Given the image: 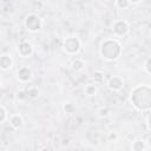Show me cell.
<instances>
[{
	"instance_id": "7a4b0ae2",
	"label": "cell",
	"mask_w": 151,
	"mask_h": 151,
	"mask_svg": "<svg viewBox=\"0 0 151 151\" xmlns=\"http://www.w3.org/2000/svg\"><path fill=\"white\" fill-rule=\"evenodd\" d=\"M123 52V46L120 41L116 38H106L101 41L99 47L100 57L106 61H117Z\"/></svg>"
},
{
	"instance_id": "d6986e66",
	"label": "cell",
	"mask_w": 151,
	"mask_h": 151,
	"mask_svg": "<svg viewBox=\"0 0 151 151\" xmlns=\"http://www.w3.org/2000/svg\"><path fill=\"white\" fill-rule=\"evenodd\" d=\"M103 77H104V73L99 70L94 71L93 72V79H94V84H99L103 81Z\"/></svg>"
},
{
	"instance_id": "7c38bea8",
	"label": "cell",
	"mask_w": 151,
	"mask_h": 151,
	"mask_svg": "<svg viewBox=\"0 0 151 151\" xmlns=\"http://www.w3.org/2000/svg\"><path fill=\"white\" fill-rule=\"evenodd\" d=\"M98 91H99V88H98L97 84H94V83H88L84 86V93L87 97H96L98 94Z\"/></svg>"
},
{
	"instance_id": "4fadbf2b",
	"label": "cell",
	"mask_w": 151,
	"mask_h": 151,
	"mask_svg": "<svg viewBox=\"0 0 151 151\" xmlns=\"http://www.w3.org/2000/svg\"><path fill=\"white\" fill-rule=\"evenodd\" d=\"M146 150V143L143 138H136L131 143V151H145Z\"/></svg>"
},
{
	"instance_id": "8992f818",
	"label": "cell",
	"mask_w": 151,
	"mask_h": 151,
	"mask_svg": "<svg viewBox=\"0 0 151 151\" xmlns=\"http://www.w3.org/2000/svg\"><path fill=\"white\" fill-rule=\"evenodd\" d=\"M17 53L21 58H29L34 53V46L28 40H21L17 46Z\"/></svg>"
},
{
	"instance_id": "2e32d148",
	"label": "cell",
	"mask_w": 151,
	"mask_h": 151,
	"mask_svg": "<svg viewBox=\"0 0 151 151\" xmlns=\"http://www.w3.org/2000/svg\"><path fill=\"white\" fill-rule=\"evenodd\" d=\"M113 5L118 8V9H127L130 7V2L129 0H116L113 2Z\"/></svg>"
},
{
	"instance_id": "5bb4252c",
	"label": "cell",
	"mask_w": 151,
	"mask_h": 151,
	"mask_svg": "<svg viewBox=\"0 0 151 151\" xmlns=\"http://www.w3.org/2000/svg\"><path fill=\"white\" fill-rule=\"evenodd\" d=\"M25 91H26L27 98H29L32 100H35L40 97V90L37 86H28L27 88H25Z\"/></svg>"
},
{
	"instance_id": "277c9868",
	"label": "cell",
	"mask_w": 151,
	"mask_h": 151,
	"mask_svg": "<svg viewBox=\"0 0 151 151\" xmlns=\"http://www.w3.org/2000/svg\"><path fill=\"white\" fill-rule=\"evenodd\" d=\"M24 26L25 28L31 33H38L42 28V19L39 14L31 12L28 13L24 19Z\"/></svg>"
},
{
	"instance_id": "9c48e42d",
	"label": "cell",
	"mask_w": 151,
	"mask_h": 151,
	"mask_svg": "<svg viewBox=\"0 0 151 151\" xmlns=\"http://www.w3.org/2000/svg\"><path fill=\"white\" fill-rule=\"evenodd\" d=\"M7 120H8L9 125H11V127L14 129V130H19V129H21L24 126V118H22V116L20 113L9 114Z\"/></svg>"
},
{
	"instance_id": "9a60e30c",
	"label": "cell",
	"mask_w": 151,
	"mask_h": 151,
	"mask_svg": "<svg viewBox=\"0 0 151 151\" xmlns=\"http://www.w3.org/2000/svg\"><path fill=\"white\" fill-rule=\"evenodd\" d=\"M63 111L65 113H67V114H72V113L76 112V106L71 101H65L63 104Z\"/></svg>"
},
{
	"instance_id": "cb8c5ba5",
	"label": "cell",
	"mask_w": 151,
	"mask_h": 151,
	"mask_svg": "<svg viewBox=\"0 0 151 151\" xmlns=\"http://www.w3.org/2000/svg\"><path fill=\"white\" fill-rule=\"evenodd\" d=\"M146 126H147V131H150V123H149V112L146 113Z\"/></svg>"
},
{
	"instance_id": "3957f363",
	"label": "cell",
	"mask_w": 151,
	"mask_h": 151,
	"mask_svg": "<svg viewBox=\"0 0 151 151\" xmlns=\"http://www.w3.org/2000/svg\"><path fill=\"white\" fill-rule=\"evenodd\" d=\"M81 46H83L81 40H80L78 37H76V35L66 37V38L63 40V44H61L63 51H64L67 55H71V57L77 55V54L80 52Z\"/></svg>"
},
{
	"instance_id": "30bf717a",
	"label": "cell",
	"mask_w": 151,
	"mask_h": 151,
	"mask_svg": "<svg viewBox=\"0 0 151 151\" xmlns=\"http://www.w3.org/2000/svg\"><path fill=\"white\" fill-rule=\"evenodd\" d=\"M13 66V58L8 53L0 54V70L1 71H8Z\"/></svg>"
},
{
	"instance_id": "5b68a950",
	"label": "cell",
	"mask_w": 151,
	"mask_h": 151,
	"mask_svg": "<svg viewBox=\"0 0 151 151\" xmlns=\"http://www.w3.org/2000/svg\"><path fill=\"white\" fill-rule=\"evenodd\" d=\"M110 31L114 38H123L130 32V22L125 19H116L111 24Z\"/></svg>"
},
{
	"instance_id": "484cf974",
	"label": "cell",
	"mask_w": 151,
	"mask_h": 151,
	"mask_svg": "<svg viewBox=\"0 0 151 151\" xmlns=\"http://www.w3.org/2000/svg\"><path fill=\"white\" fill-rule=\"evenodd\" d=\"M1 85H2V80H1V78H0V87H1Z\"/></svg>"
},
{
	"instance_id": "d4e9b609",
	"label": "cell",
	"mask_w": 151,
	"mask_h": 151,
	"mask_svg": "<svg viewBox=\"0 0 151 151\" xmlns=\"http://www.w3.org/2000/svg\"><path fill=\"white\" fill-rule=\"evenodd\" d=\"M41 151H50V149H48V147H45V149H42Z\"/></svg>"
},
{
	"instance_id": "603a6c76",
	"label": "cell",
	"mask_w": 151,
	"mask_h": 151,
	"mask_svg": "<svg viewBox=\"0 0 151 151\" xmlns=\"http://www.w3.org/2000/svg\"><path fill=\"white\" fill-rule=\"evenodd\" d=\"M129 2H130V6H132V5H139V4H142L143 1H142V0H134V1L129 0Z\"/></svg>"
},
{
	"instance_id": "ba28073f",
	"label": "cell",
	"mask_w": 151,
	"mask_h": 151,
	"mask_svg": "<svg viewBox=\"0 0 151 151\" xmlns=\"http://www.w3.org/2000/svg\"><path fill=\"white\" fill-rule=\"evenodd\" d=\"M124 79L120 77V76H112L110 77V79L107 80L106 83V86L107 88L111 91V92H119L123 90L124 87Z\"/></svg>"
},
{
	"instance_id": "ffe728a7",
	"label": "cell",
	"mask_w": 151,
	"mask_h": 151,
	"mask_svg": "<svg viewBox=\"0 0 151 151\" xmlns=\"http://www.w3.org/2000/svg\"><path fill=\"white\" fill-rule=\"evenodd\" d=\"M97 113H98V116H99L100 118H106V117L110 116L111 111H110L107 107H100V109L97 111Z\"/></svg>"
},
{
	"instance_id": "44dd1931",
	"label": "cell",
	"mask_w": 151,
	"mask_h": 151,
	"mask_svg": "<svg viewBox=\"0 0 151 151\" xmlns=\"http://www.w3.org/2000/svg\"><path fill=\"white\" fill-rule=\"evenodd\" d=\"M118 139V133L116 131H110L107 133V140L109 142H116Z\"/></svg>"
},
{
	"instance_id": "ac0fdd59",
	"label": "cell",
	"mask_w": 151,
	"mask_h": 151,
	"mask_svg": "<svg viewBox=\"0 0 151 151\" xmlns=\"http://www.w3.org/2000/svg\"><path fill=\"white\" fill-rule=\"evenodd\" d=\"M150 65H151V57H147V58L144 60V63H143V70H144V72H145L147 76H150V74H151Z\"/></svg>"
},
{
	"instance_id": "6da1fadb",
	"label": "cell",
	"mask_w": 151,
	"mask_h": 151,
	"mask_svg": "<svg viewBox=\"0 0 151 151\" xmlns=\"http://www.w3.org/2000/svg\"><path fill=\"white\" fill-rule=\"evenodd\" d=\"M130 104L134 110L139 112L147 113L151 110V87L145 84H139L134 86L129 96Z\"/></svg>"
},
{
	"instance_id": "52a82bcc",
	"label": "cell",
	"mask_w": 151,
	"mask_h": 151,
	"mask_svg": "<svg viewBox=\"0 0 151 151\" xmlns=\"http://www.w3.org/2000/svg\"><path fill=\"white\" fill-rule=\"evenodd\" d=\"M15 74H17L18 80H19L21 84H28V83L33 79V72H32V70H31L28 66H26V65L20 66V67L17 70Z\"/></svg>"
},
{
	"instance_id": "8fae6325",
	"label": "cell",
	"mask_w": 151,
	"mask_h": 151,
	"mask_svg": "<svg viewBox=\"0 0 151 151\" xmlns=\"http://www.w3.org/2000/svg\"><path fill=\"white\" fill-rule=\"evenodd\" d=\"M85 66H86L85 60L81 59V58H78V57H74V58L70 61V67H71V70L74 71V72H80V71H83V70L85 68Z\"/></svg>"
},
{
	"instance_id": "7402d4cb",
	"label": "cell",
	"mask_w": 151,
	"mask_h": 151,
	"mask_svg": "<svg viewBox=\"0 0 151 151\" xmlns=\"http://www.w3.org/2000/svg\"><path fill=\"white\" fill-rule=\"evenodd\" d=\"M17 98H18L19 100H26V99H28L25 90H19V91L17 92Z\"/></svg>"
},
{
	"instance_id": "e0dca14e",
	"label": "cell",
	"mask_w": 151,
	"mask_h": 151,
	"mask_svg": "<svg viewBox=\"0 0 151 151\" xmlns=\"http://www.w3.org/2000/svg\"><path fill=\"white\" fill-rule=\"evenodd\" d=\"M7 119H8V112H7V110H6L5 106L0 105V124L5 123Z\"/></svg>"
}]
</instances>
